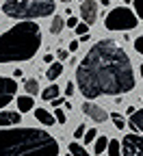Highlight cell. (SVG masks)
Returning a JSON list of instances; mask_svg holds the SVG:
<instances>
[{
    "instance_id": "cell-34",
    "label": "cell",
    "mask_w": 143,
    "mask_h": 156,
    "mask_svg": "<svg viewBox=\"0 0 143 156\" xmlns=\"http://www.w3.org/2000/svg\"><path fill=\"white\" fill-rule=\"evenodd\" d=\"M141 78H143V65H141Z\"/></svg>"
},
{
    "instance_id": "cell-28",
    "label": "cell",
    "mask_w": 143,
    "mask_h": 156,
    "mask_svg": "<svg viewBox=\"0 0 143 156\" xmlns=\"http://www.w3.org/2000/svg\"><path fill=\"white\" fill-rule=\"evenodd\" d=\"M65 26H67V28H76V26H78V20L72 15V17L67 20V22H65Z\"/></svg>"
},
{
    "instance_id": "cell-35",
    "label": "cell",
    "mask_w": 143,
    "mask_h": 156,
    "mask_svg": "<svg viewBox=\"0 0 143 156\" xmlns=\"http://www.w3.org/2000/svg\"><path fill=\"white\" fill-rule=\"evenodd\" d=\"M61 2H70V0H61Z\"/></svg>"
},
{
    "instance_id": "cell-23",
    "label": "cell",
    "mask_w": 143,
    "mask_h": 156,
    "mask_svg": "<svg viewBox=\"0 0 143 156\" xmlns=\"http://www.w3.org/2000/svg\"><path fill=\"white\" fill-rule=\"evenodd\" d=\"M54 119H56L59 124H65V122H67V115H65V111H63V108H56V111H54Z\"/></svg>"
},
{
    "instance_id": "cell-33",
    "label": "cell",
    "mask_w": 143,
    "mask_h": 156,
    "mask_svg": "<svg viewBox=\"0 0 143 156\" xmlns=\"http://www.w3.org/2000/svg\"><path fill=\"white\" fill-rule=\"evenodd\" d=\"M44 61H46V63H50V65H52V61H54V56H52V54H46V56H44Z\"/></svg>"
},
{
    "instance_id": "cell-27",
    "label": "cell",
    "mask_w": 143,
    "mask_h": 156,
    "mask_svg": "<svg viewBox=\"0 0 143 156\" xmlns=\"http://www.w3.org/2000/svg\"><path fill=\"white\" fill-rule=\"evenodd\" d=\"M85 132H87V130H85V126H83V124H80V126L76 128V132H74V136H76V139H80V136H85Z\"/></svg>"
},
{
    "instance_id": "cell-20",
    "label": "cell",
    "mask_w": 143,
    "mask_h": 156,
    "mask_svg": "<svg viewBox=\"0 0 143 156\" xmlns=\"http://www.w3.org/2000/svg\"><path fill=\"white\" fill-rule=\"evenodd\" d=\"M109 156H121V145H119L117 139L109 141Z\"/></svg>"
},
{
    "instance_id": "cell-22",
    "label": "cell",
    "mask_w": 143,
    "mask_h": 156,
    "mask_svg": "<svg viewBox=\"0 0 143 156\" xmlns=\"http://www.w3.org/2000/svg\"><path fill=\"white\" fill-rule=\"evenodd\" d=\"M95 139H98V130H95V128H89V130L85 132V143L89 145V143H93Z\"/></svg>"
},
{
    "instance_id": "cell-17",
    "label": "cell",
    "mask_w": 143,
    "mask_h": 156,
    "mask_svg": "<svg viewBox=\"0 0 143 156\" xmlns=\"http://www.w3.org/2000/svg\"><path fill=\"white\" fill-rule=\"evenodd\" d=\"M65 28V22H63V17L61 15H54V20L50 22V33L52 35H61V30Z\"/></svg>"
},
{
    "instance_id": "cell-18",
    "label": "cell",
    "mask_w": 143,
    "mask_h": 156,
    "mask_svg": "<svg viewBox=\"0 0 143 156\" xmlns=\"http://www.w3.org/2000/svg\"><path fill=\"white\" fill-rule=\"evenodd\" d=\"M106 147H109V139H106V136H98V139L93 141V152L95 154H104Z\"/></svg>"
},
{
    "instance_id": "cell-19",
    "label": "cell",
    "mask_w": 143,
    "mask_h": 156,
    "mask_svg": "<svg viewBox=\"0 0 143 156\" xmlns=\"http://www.w3.org/2000/svg\"><path fill=\"white\" fill-rule=\"evenodd\" d=\"M70 154H72V156H91L80 143H70Z\"/></svg>"
},
{
    "instance_id": "cell-16",
    "label": "cell",
    "mask_w": 143,
    "mask_h": 156,
    "mask_svg": "<svg viewBox=\"0 0 143 156\" xmlns=\"http://www.w3.org/2000/svg\"><path fill=\"white\" fill-rule=\"evenodd\" d=\"M24 89H26V93L30 98L37 95L39 93V80H37V78H26V80H24Z\"/></svg>"
},
{
    "instance_id": "cell-13",
    "label": "cell",
    "mask_w": 143,
    "mask_h": 156,
    "mask_svg": "<svg viewBox=\"0 0 143 156\" xmlns=\"http://www.w3.org/2000/svg\"><path fill=\"white\" fill-rule=\"evenodd\" d=\"M35 117H37V122H41L44 126H52L54 124V115L46 108H37L35 111Z\"/></svg>"
},
{
    "instance_id": "cell-30",
    "label": "cell",
    "mask_w": 143,
    "mask_h": 156,
    "mask_svg": "<svg viewBox=\"0 0 143 156\" xmlns=\"http://www.w3.org/2000/svg\"><path fill=\"white\" fill-rule=\"evenodd\" d=\"M67 56H70V52H67V50H59V52H56V58H63V61H65Z\"/></svg>"
},
{
    "instance_id": "cell-7",
    "label": "cell",
    "mask_w": 143,
    "mask_h": 156,
    "mask_svg": "<svg viewBox=\"0 0 143 156\" xmlns=\"http://www.w3.org/2000/svg\"><path fill=\"white\" fill-rule=\"evenodd\" d=\"M15 91H17V83L13 80V78L0 76V111L15 98Z\"/></svg>"
},
{
    "instance_id": "cell-32",
    "label": "cell",
    "mask_w": 143,
    "mask_h": 156,
    "mask_svg": "<svg viewBox=\"0 0 143 156\" xmlns=\"http://www.w3.org/2000/svg\"><path fill=\"white\" fill-rule=\"evenodd\" d=\"M52 102H54V106H56V108H59L61 104H65V100H63V98H56V100H52Z\"/></svg>"
},
{
    "instance_id": "cell-12",
    "label": "cell",
    "mask_w": 143,
    "mask_h": 156,
    "mask_svg": "<svg viewBox=\"0 0 143 156\" xmlns=\"http://www.w3.org/2000/svg\"><path fill=\"white\" fill-rule=\"evenodd\" d=\"M35 108V102H33V98L30 95H22V98H17V113L22 115V113H28Z\"/></svg>"
},
{
    "instance_id": "cell-2",
    "label": "cell",
    "mask_w": 143,
    "mask_h": 156,
    "mask_svg": "<svg viewBox=\"0 0 143 156\" xmlns=\"http://www.w3.org/2000/svg\"><path fill=\"white\" fill-rule=\"evenodd\" d=\"M0 156H59V141L39 128L0 130Z\"/></svg>"
},
{
    "instance_id": "cell-10",
    "label": "cell",
    "mask_w": 143,
    "mask_h": 156,
    "mask_svg": "<svg viewBox=\"0 0 143 156\" xmlns=\"http://www.w3.org/2000/svg\"><path fill=\"white\" fill-rule=\"evenodd\" d=\"M22 122V115L17 111H0V126L2 128H11V126H17Z\"/></svg>"
},
{
    "instance_id": "cell-3",
    "label": "cell",
    "mask_w": 143,
    "mask_h": 156,
    "mask_svg": "<svg viewBox=\"0 0 143 156\" xmlns=\"http://www.w3.org/2000/svg\"><path fill=\"white\" fill-rule=\"evenodd\" d=\"M41 48V28L35 22H20L0 35V63L30 61Z\"/></svg>"
},
{
    "instance_id": "cell-24",
    "label": "cell",
    "mask_w": 143,
    "mask_h": 156,
    "mask_svg": "<svg viewBox=\"0 0 143 156\" xmlns=\"http://www.w3.org/2000/svg\"><path fill=\"white\" fill-rule=\"evenodd\" d=\"M74 30H76V35H80V37H83V35H87V33H89V26H87L85 22H78V26H76Z\"/></svg>"
},
{
    "instance_id": "cell-11",
    "label": "cell",
    "mask_w": 143,
    "mask_h": 156,
    "mask_svg": "<svg viewBox=\"0 0 143 156\" xmlns=\"http://www.w3.org/2000/svg\"><path fill=\"white\" fill-rule=\"evenodd\" d=\"M128 126L134 130V134H143V108H141V111H134V113L130 115Z\"/></svg>"
},
{
    "instance_id": "cell-31",
    "label": "cell",
    "mask_w": 143,
    "mask_h": 156,
    "mask_svg": "<svg viewBox=\"0 0 143 156\" xmlns=\"http://www.w3.org/2000/svg\"><path fill=\"white\" fill-rule=\"evenodd\" d=\"M78 46H80V41H70V52H76Z\"/></svg>"
},
{
    "instance_id": "cell-8",
    "label": "cell",
    "mask_w": 143,
    "mask_h": 156,
    "mask_svg": "<svg viewBox=\"0 0 143 156\" xmlns=\"http://www.w3.org/2000/svg\"><path fill=\"white\" fill-rule=\"evenodd\" d=\"M80 108H83V113L89 117V119H93L95 124H102V122H106V119H109V113L102 108V106L93 104V102H87V100H85Z\"/></svg>"
},
{
    "instance_id": "cell-26",
    "label": "cell",
    "mask_w": 143,
    "mask_h": 156,
    "mask_svg": "<svg viewBox=\"0 0 143 156\" xmlns=\"http://www.w3.org/2000/svg\"><path fill=\"white\" fill-rule=\"evenodd\" d=\"M132 44H134V50H137L139 54H143V37H137Z\"/></svg>"
},
{
    "instance_id": "cell-9",
    "label": "cell",
    "mask_w": 143,
    "mask_h": 156,
    "mask_svg": "<svg viewBox=\"0 0 143 156\" xmlns=\"http://www.w3.org/2000/svg\"><path fill=\"white\" fill-rule=\"evenodd\" d=\"M80 15H83V22L87 26H91L98 20V2L95 0H85V2H80Z\"/></svg>"
},
{
    "instance_id": "cell-37",
    "label": "cell",
    "mask_w": 143,
    "mask_h": 156,
    "mask_svg": "<svg viewBox=\"0 0 143 156\" xmlns=\"http://www.w3.org/2000/svg\"><path fill=\"white\" fill-rule=\"evenodd\" d=\"M80 2H85V0H80Z\"/></svg>"
},
{
    "instance_id": "cell-15",
    "label": "cell",
    "mask_w": 143,
    "mask_h": 156,
    "mask_svg": "<svg viewBox=\"0 0 143 156\" xmlns=\"http://www.w3.org/2000/svg\"><path fill=\"white\" fill-rule=\"evenodd\" d=\"M61 74H63V65H61V63H52V65L48 67V72H46V78L54 83V80H56V78H59Z\"/></svg>"
},
{
    "instance_id": "cell-21",
    "label": "cell",
    "mask_w": 143,
    "mask_h": 156,
    "mask_svg": "<svg viewBox=\"0 0 143 156\" xmlns=\"http://www.w3.org/2000/svg\"><path fill=\"white\" fill-rule=\"evenodd\" d=\"M109 117H111V119H113V124H115V128H119V130H124V128H126V122H124V117H121L119 113H111Z\"/></svg>"
},
{
    "instance_id": "cell-5",
    "label": "cell",
    "mask_w": 143,
    "mask_h": 156,
    "mask_svg": "<svg viewBox=\"0 0 143 156\" xmlns=\"http://www.w3.org/2000/svg\"><path fill=\"white\" fill-rule=\"evenodd\" d=\"M104 26L106 30H132L137 28V15L126 7H117L104 17Z\"/></svg>"
},
{
    "instance_id": "cell-29",
    "label": "cell",
    "mask_w": 143,
    "mask_h": 156,
    "mask_svg": "<svg viewBox=\"0 0 143 156\" xmlns=\"http://www.w3.org/2000/svg\"><path fill=\"white\" fill-rule=\"evenodd\" d=\"M74 89H76V87H74L72 83H67V87H65V95H67V98H72V95H74Z\"/></svg>"
},
{
    "instance_id": "cell-1",
    "label": "cell",
    "mask_w": 143,
    "mask_h": 156,
    "mask_svg": "<svg viewBox=\"0 0 143 156\" xmlns=\"http://www.w3.org/2000/svg\"><path fill=\"white\" fill-rule=\"evenodd\" d=\"M76 87L87 102L134 89V69L126 50L113 39L95 41L76 67Z\"/></svg>"
},
{
    "instance_id": "cell-4",
    "label": "cell",
    "mask_w": 143,
    "mask_h": 156,
    "mask_svg": "<svg viewBox=\"0 0 143 156\" xmlns=\"http://www.w3.org/2000/svg\"><path fill=\"white\" fill-rule=\"evenodd\" d=\"M2 13L13 20H30L48 17L54 13V0H5Z\"/></svg>"
},
{
    "instance_id": "cell-14",
    "label": "cell",
    "mask_w": 143,
    "mask_h": 156,
    "mask_svg": "<svg viewBox=\"0 0 143 156\" xmlns=\"http://www.w3.org/2000/svg\"><path fill=\"white\" fill-rule=\"evenodd\" d=\"M59 93H61V89H59L56 83H54V85H50V87H46V89L41 91V98H44L46 102H52V100H56V98H59Z\"/></svg>"
},
{
    "instance_id": "cell-25",
    "label": "cell",
    "mask_w": 143,
    "mask_h": 156,
    "mask_svg": "<svg viewBox=\"0 0 143 156\" xmlns=\"http://www.w3.org/2000/svg\"><path fill=\"white\" fill-rule=\"evenodd\" d=\"M132 5H134V11H137V15L143 20V0H132Z\"/></svg>"
},
{
    "instance_id": "cell-6",
    "label": "cell",
    "mask_w": 143,
    "mask_h": 156,
    "mask_svg": "<svg viewBox=\"0 0 143 156\" xmlns=\"http://www.w3.org/2000/svg\"><path fill=\"white\" fill-rule=\"evenodd\" d=\"M121 145V156H143V134H126Z\"/></svg>"
},
{
    "instance_id": "cell-36",
    "label": "cell",
    "mask_w": 143,
    "mask_h": 156,
    "mask_svg": "<svg viewBox=\"0 0 143 156\" xmlns=\"http://www.w3.org/2000/svg\"><path fill=\"white\" fill-rule=\"evenodd\" d=\"M124 2H130V0H124Z\"/></svg>"
}]
</instances>
